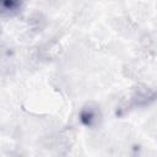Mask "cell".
I'll return each instance as SVG.
<instances>
[{"label":"cell","mask_w":157,"mask_h":157,"mask_svg":"<svg viewBox=\"0 0 157 157\" xmlns=\"http://www.w3.org/2000/svg\"><path fill=\"white\" fill-rule=\"evenodd\" d=\"M80 121L87 126V128H92L94 126L98 120H99V110L97 109V107L92 108V107H85L81 112H80Z\"/></svg>","instance_id":"1"},{"label":"cell","mask_w":157,"mask_h":157,"mask_svg":"<svg viewBox=\"0 0 157 157\" xmlns=\"http://www.w3.org/2000/svg\"><path fill=\"white\" fill-rule=\"evenodd\" d=\"M20 7H21V4H20V2H13V1L2 2V13H5L6 11H9L10 15L17 13L18 10H20Z\"/></svg>","instance_id":"2"}]
</instances>
